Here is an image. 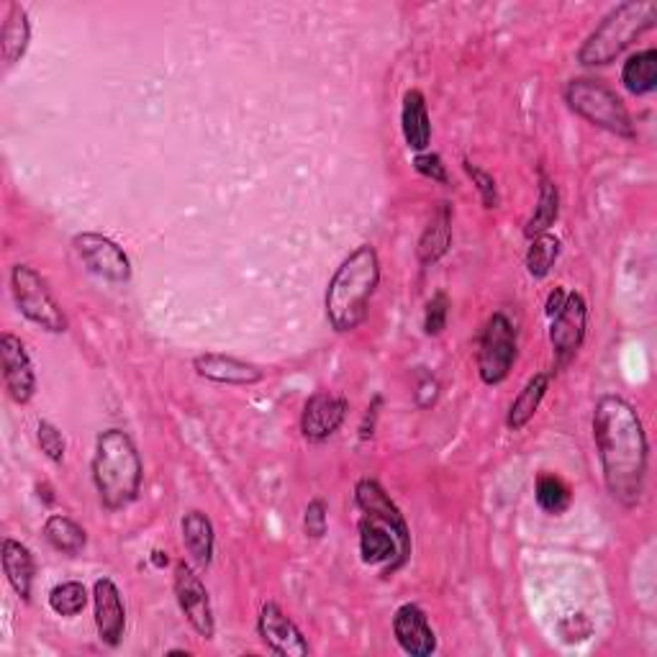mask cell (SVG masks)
Here are the masks:
<instances>
[{
	"mask_svg": "<svg viewBox=\"0 0 657 657\" xmlns=\"http://www.w3.org/2000/svg\"><path fill=\"white\" fill-rule=\"evenodd\" d=\"M593 439L612 499L624 508H635L643 501L650 462V445L637 408L622 396H601L593 408Z\"/></svg>",
	"mask_w": 657,
	"mask_h": 657,
	"instance_id": "cell-1",
	"label": "cell"
},
{
	"mask_svg": "<svg viewBox=\"0 0 657 657\" xmlns=\"http://www.w3.org/2000/svg\"><path fill=\"white\" fill-rule=\"evenodd\" d=\"M377 283H381V258L373 244H360L347 254L327 285L324 308L331 329L339 335L358 329L368 319L370 298L375 296Z\"/></svg>",
	"mask_w": 657,
	"mask_h": 657,
	"instance_id": "cell-2",
	"label": "cell"
},
{
	"mask_svg": "<svg viewBox=\"0 0 657 657\" xmlns=\"http://www.w3.org/2000/svg\"><path fill=\"white\" fill-rule=\"evenodd\" d=\"M142 458L134 439L121 429H106L96 439L92 455V483L108 512L134 504L142 491Z\"/></svg>",
	"mask_w": 657,
	"mask_h": 657,
	"instance_id": "cell-3",
	"label": "cell"
},
{
	"mask_svg": "<svg viewBox=\"0 0 657 657\" xmlns=\"http://www.w3.org/2000/svg\"><path fill=\"white\" fill-rule=\"evenodd\" d=\"M657 23L655 0H627L612 8L604 21L585 39L578 62L585 67H599L614 62L624 50H629L639 36L647 34Z\"/></svg>",
	"mask_w": 657,
	"mask_h": 657,
	"instance_id": "cell-4",
	"label": "cell"
},
{
	"mask_svg": "<svg viewBox=\"0 0 657 657\" xmlns=\"http://www.w3.org/2000/svg\"><path fill=\"white\" fill-rule=\"evenodd\" d=\"M566 100L573 111L593 127L609 131V134L635 139V121L624 106V100L609 88L606 83L593 77H576L568 83Z\"/></svg>",
	"mask_w": 657,
	"mask_h": 657,
	"instance_id": "cell-5",
	"label": "cell"
},
{
	"mask_svg": "<svg viewBox=\"0 0 657 657\" xmlns=\"http://www.w3.org/2000/svg\"><path fill=\"white\" fill-rule=\"evenodd\" d=\"M11 288L15 306L21 308V314L29 321H34L36 327H42L52 335H62L67 331V316L62 311L57 298L50 291V285L42 275L36 273L31 265H15L11 270Z\"/></svg>",
	"mask_w": 657,
	"mask_h": 657,
	"instance_id": "cell-6",
	"label": "cell"
},
{
	"mask_svg": "<svg viewBox=\"0 0 657 657\" xmlns=\"http://www.w3.org/2000/svg\"><path fill=\"white\" fill-rule=\"evenodd\" d=\"M519 342H516V329L506 314H493L485 321L481 344H478V375L485 385L504 383L512 373Z\"/></svg>",
	"mask_w": 657,
	"mask_h": 657,
	"instance_id": "cell-7",
	"label": "cell"
},
{
	"mask_svg": "<svg viewBox=\"0 0 657 657\" xmlns=\"http://www.w3.org/2000/svg\"><path fill=\"white\" fill-rule=\"evenodd\" d=\"M73 247L83 265L111 283L131 281V260L119 242L98 231H83L73 239Z\"/></svg>",
	"mask_w": 657,
	"mask_h": 657,
	"instance_id": "cell-8",
	"label": "cell"
},
{
	"mask_svg": "<svg viewBox=\"0 0 657 657\" xmlns=\"http://www.w3.org/2000/svg\"><path fill=\"white\" fill-rule=\"evenodd\" d=\"M354 504L360 506L362 514L370 516V519L385 524V527L396 535L398 547H401L398 568L404 566L408 555H412V537H408L404 514H401V508L393 504L383 485L373 481V478H362V481H358V485H354Z\"/></svg>",
	"mask_w": 657,
	"mask_h": 657,
	"instance_id": "cell-9",
	"label": "cell"
},
{
	"mask_svg": "<svg viewBox=\"0 0 657 657\" xmlns=\"http://www.w3.org/2000/svg\"><path fill=\"white\" fill-rule=\"evenodd\" d=\"M585 321H589V306L581 293H568L566 304L552 316L550 344L558 368H566L583 347Z\"/></svg>",
	"mask_w": 657,
	"mask_h": 657,
	"instance_id": "cell-10",
	"label": "cell"
},
{
	"mask_svg": "<svg viewBox=\"0 0 657 657\" xmlns=\"http://www.w3.org/2000/svg\"><path fill=\"white\" fill-rule=\"evenodd\" d=\"M173 589H175L177 606H180L185 620L190 622V627L196 629L204 639H211L216 632L211 599H208L204 581H200L196 570H193L188 562H177L175 566Z\"/></svg>",
	"mask_w": 657,
	"mask_h": 657,
	"instance_id": "cell-11",
	"label": "cell"
},
{
	"mask_svg": "<svg viewBox=\"0 0 657 657\" xmlns=\"http://www.w3.org/2000/svg\"><path fill=\"white\" fill-rule=\"evenodd\" d=\"M258 635L265 643L267 650L283 657H306L311 655V645L304 637V632L296 627V622L283 612L277 604H265L258 616Z\"/></svg>",
	"mask_w": 657,
	"mask_h": 657,
	"instance_id": "cell-12",
	"label": "cell"
},
{
	"mask_svg": "<svg viewBox=\"0 0 657 657\" xmlns=\"http://www.w3.org/2000/svg\"><path fill=\"white\" fill-rule=\"evenodd\" d=\"M350 412V401L344 396H335L329 391H316L306 401L304 414H300V431L308 442H324L331 435H337L344 424V416Z\"/></svg>",
	"mask_w": 657,
	"mask_h": 657,
	"instance_id": "cell-13",
	"label": "cell"
},
{
	"mask_svg": "<svg viewBox=\"0 0 657 657\" xmlns=\"http://www.w3.org/2000/svg\"><path fill=\"white\" fill-rule=\"evenodd\" d=\"M0 360H3V381L6 391L15 404H29L36 393V373L31 365L26 347L11 331L0 337Z\"/></svg>",
	"mask_w": 657,
	"mask_h": 657,
	"instance_id": "cell-14",
	"label": "cell"
},
{
	"mask_svg": "<svg viewBox=\"0 0 657 657\" xmlns=\"http://www.w3.org/2000/svg\"><path fill=\"white\" fill-rule=\"evenodd\" d=\"M92 604H96V627L100 643L108 647H119L127 629V609L119 585L111 578H98L92 585Z\"/></svg>",
	"mask_w": 657,
	"mask_h": 657,
	"instance_id": "cell-15",
	"label": "cell"
},
{
	"mask_svg": "<svg viewBox=\"0 0 657 657\" xmlns=\"http://www.w3.org/2000/svg\"><path fill=\"white\" fill-rule=\"evenodd\" d=\"M393 635H396L401 650L412 657H429L437 650L435 629L429 627L424 609L416 604L398 606L396 616H393Z\"/></svg>",
	"mask_w": 657,
	"mask_h": 657,
	"instance_id": "cell-16",
	"label": "cell"
},
{
	"mask_svg": "<svg viewBox=\"0 0 657 657\" xmlns=\"http://www.w3.org/2000/svg\"><path fill=\"white\" fill-rule=\"evenodd\" d=\"M193 368H196V373L200 377L221 385H254L265 381V370L260 365L231 358V354H216V352L198 354V358L193 360Z\"/></svg>",
	"mask_w": 657,
	"mask_h": 657,
	"instance_id": "cell-17",
	"label": "cell"
},
{
	"mask_svg": "<svg viewBox=\"0 0 657 657\" xmlns=\"http://www.w3.org/2000/svg\"><path fill=\"white\" fill-rule=\"evenodd\" d=\"M358 532H360V555L365 566H383V562H391L401 552L398 539L393 537V532L385 527V524L370 519V516L360 519ZM393 570H398V560L396 566H393Z\"/></svg>",
	"mask_w": 657,
	"mask_h": 657,
	"instance_id": "cell-18",
	"label": "cell"
},
{
	"mask_svg": "<svg viewBox=\"0 0 657 657\" xmlns=\"http://www.w3.org/2000/svg\"><path fill=\"white\" fill-rule=\"evenodd\" d=\"M452 244V208L450 204H439L431 221L424 229V234L419 239V247H416V258L424 267L435 265L450 252Z\"/></svg>",
	"mask_w": 657,
	"mask_h": 657,
	"instance_id": "cell-19",
	"label": "cell"
},
{
	"mask_svg": "<svg viewBox=\"0 0 657 657\" xmlns=\"http://www.w3.org/2000/svg\"><path fill=\"white\" fill-rule=\"evenodd\" d=\"M0 560H3V573L11 583V589L19 593L23 601L31 599V583H34V555L26 545H21L19 539H3V550H0Z\"/></svg>",
	"mask_w": 657,
	"mask_h": 657,
	"instance_id": "cell-20",
	"label": "cell"
},
{
	"mask_svg": "<svg viewBox=\"0 0 657 657\" xmlns=\"http://www.w3.org/2000/svg\"><path fill=\"white\" fill-rule=\"evenodd\" d=\"M401 129H404L406 144L416 152H424L431 142V121L427 111V100L421 90H408L401 108Z\"/></svg>",
	"mask_w": 657,
	"mask_h": 657,
	"instance_id": "cell-21",
	"label": "cell"
},
{
	"mask_svg": "<svg viewBox=\"0 0 657 657\" xmlns=\"http://www.w3.org/2000/svg\"><path fill=\"white\" fill-rule=\"evenodd\" d=\"M183 545L198 568H208L213 560V524L204 512H188L183 516Z\"/></svg>",
	"mask_w": 657,
	"mask_h": 657,
	"instance_id": "cell-22",
	"label": "cell"
},
{
	"mask_svg": "<svg viewBox=\"0 0 657 657\" xmlns=\"http://www.w3.org/2000/svg\"><path fill=\"white\" fill-rule=\"evenodd\" d=\"M31 39V23L26 8L19 3L8 6V15L0 29V52H3L6 67H13L29 50Z\"/></svg>",
	"mask_w": 657,
	"mask_h": 657,
	"instance_id": "cell-23",
	"label": "cell"
},
{
	"mask_svg": "<svg viewBox=\"0 0 657 657\" xmlns=\"http://www.w3.org/2000/svg\"><path fill=\"white\" fill-rule=\"evenodd\" d=\"M547 388H550V375L547 373H537L532 375L527 385L519 391V396L514 398L512 408H508V416H506V427L512 431H519L527 427L532 421V416L539 412V406H543V401L547 396Z\"/></svg>",
	"mask_w": 657,
	"mask_h": 657,
	"instance_id": "cell-24",
	"label": "cell"
},
{
	"mask_svg": "<svg viewBox=\"0 0 657 657\" xmlns=\"http://www.w3.org/2000/svg\"><path fill=\"white\" fill-rule=\"evenodd\" d=\"M622 83L632 96H647L657 88V52L645 50L632 54L622 67Z\"/></svg>",
	"mask_w": 657,
	"mask_h": 657,
	"instance_id": "cell-25",
	"label": "cell"
},
{
	"mask_svg": "<svg viewBox=\"0 0 657 657\" xmlns=\"http://www.w3.org/2000/svg\"><path fill=\"white\" fill-rule=\"evenodd\" d=\"M44 539L50 543L54 550L62 552V555H80L85 550V543H88V537H85V529L80 524L69 519L65 514H52L50 519L44 522Z\"/></svg>",
	"mask_w": 657,
	"mask_h": 657,
	"instance_id": "cell-26",
	"label": "cell"
},
{
	"mask_svg": "<svg viewBox=\"0 0 657 657\" xmlns=\"http://www.w3.org/2000/svg\"><path fill=\"white\" fill-rule=\"evenodd\" d=\"M558 216H560V190H558V185H555L550 177L543 173L539 175L537 208H535V213H532L524 234H527L529 239L545 234V231H550L552 223L558 221Z\"/></svg>",
	"mask_w": 657,
	"mask_h": 657,
	"instance_id": "cell-27",
	"label": "cell"
},
{
	"mask_svg": "<svg viewBox=\"0 0 657 657\" xmlns=\"http://www.w3.org/2000/svg\"><path fill=\"white\" fill-rule=\"evenodd\" d=\"M558 254H560V239L550 234V231H545V234H539L532 239L529 244V252H527V270L532 277H537V281H543L550 273L555 262H558Z\"/></svg>",
	"mask_w": 657,
	"mask_h": 657,
	"instance_id": "cell-28",
	"label": "cell"
},
{
	"mask_svg": "<svg viewBox=\"0 0 657 657\" xmlns=\"http://www.w3.org/2000/svg\"><path fill=\"white\" fill-rule=\"evenodd\" d=\"M535 496L539 508H545L547 514H562L570 506V489L558 475L550 473H543L537 478Z\"/></svg>",
	"mask_w": 657,
	"mask_h": 657,
	"instance_id": "cell-29",
	"label": "cell"
},
{
	"mask_svg": "<svg viewBox=\"0 0 657 657\" xmlns=\"http://www.w3.org/2000/svg\"><path fill=\"white\" fill-rule=\"evenodd\" d=\"M88 604V591L80 581H67L50 591V606L59 616H77Z\"/></svg>",
	"mask_w": 657,
	"mask_h": 657,
	"instance_id": "cell-30",
	"label": "cell"
},
{
	"mask_svg": "<svg viewBox=\"0 0 657 657\" xmlns=\"http://www.w3.org/2000/svg\"><path fill=\"white\" fill-rule=\"evenodd\" d=\"M36 439H39V447H42V452L52 462H62V460H65L67 439L59 431V427H54L52 421L42 419V421H39V427H36Z\"/></svg>",
	"mask_w": 657,
	"mask_h": 657,
	"instance_id": "cell-31",
	"label": "cell"
},
{
	"mask_svg": "<svg viewBox=\"0 0 657 657\" xmlns=\"http://www.w3.org/2000/svg\"><path fill=\"white\" fill-rule=\"evenodd\" d=\"M447 316H450V298H447V293L439 291L427 304V314H424V331H427L429 337L442 335L447 327Z\"/></svg>",
	"mask_w": 657,
	"mask_h": 657,
	"instance_id": "cell-32",
	"label": "cell"
},
{
	"mask_svg": "<svg viewBox=\"0 0 657 657\" xmlns=\"http://www.w3.org/2000/svg\"><path fill=\"white\" fill-rule=\"evenodd\" d=\"M462 167H466V173L470 175V180H473L478 193H481L483 206L485 208H499L501 198H499V188H496V180H493V175H489V173H485V169L473 165V162H470V160L462 162Z\"/></svg>",
	"mask_w": 657,
	"mask_h": 657,
	"instance_id": "cell-33",
	"label": "cell"
},
{
	"mask_svg": "<svg viewBox=\"0 0 657 657\" xmlns=\"http://www.w3.org/2000/svg\"><path fill=\"white\" fill-rule=\"evenodd\" d=\"M327 527H329V508H327V501L324 499H314L311 504L306 506V514H304V529L306 535L311 539H321L327 535Z\"/></svg>",
	"mask_w": 657,
	"mask_h": 657,
	"instance_id": "cell-34",
	"label": "cell"
},
{
	"mask_svg": "<svg viewBox=\"0 0 657 657\" xmlns=\"http://www.w3.org/2000/svg\"><path fill=\"white\" fill-rule=\"evenodd\" d=\"M414 167H416V173L424 175V177H429V180H435L439 185L450 183V177H447L445 162L435 152H419V154H416V157H414Z\"/></svg>",
	"mask_w": 657,
	"mask_h": 657,
	"instance_id": "cell-35",
	"label": "cell"
},
{
	"mask_svg": "<svg viewBox=\"0 0 657 657\" xmlns=\"http://www.w3.org/2000/svg\"><path fill=\"white\" fill-rule=\"evenodd\" d=\"M566 298H568V293H566V288H555L552 293H550V298H547V306H545V311H547V316H552L560 311L562 308V304H566Z\"/></svg>",
	"mask_w": 657,
	"mask_h": 657,
	"instance_id": "cell-36",
	"label": "cell"
},
{
	"mask_svg": "<svg viewBox=\"0 0 657 657\" xmlns=\"http://www.w3.org/2000/svg\"><path fill=\"white\" fill-rule=\"evenodd\" d=\"M152 562H154V566H157V568H165V566H167V555H165V552H160V550H157V552H152Z\"/></svg>",
	"mask_w": 657,
	"mask_h": 657,
	"instance_id": "cell-37",
	"label": "cell"
}]
</instances>
